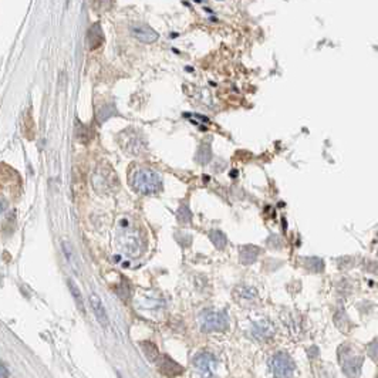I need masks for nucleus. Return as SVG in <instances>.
<instances>
[{
	"label": "nucleus",
	"instance_id": "nucleus-1",
	"mask_svg": "<svg viewBox=\"0 0 378 378\" xmlns=\"http://www.w3.org/2000/svg\"><path fill=\"white\" fill-rule=\"evenodd\" d=\"M132 185L138 192L144 193V195H151V193H155L161 189L162 179H161V175L154 169L141 168L135 172Z\"/></svg>",
	"mask_w": 378,
	"mask_h": 378
},
{
	"label": "nucleus",
	"instance_id": "nucleus-2",
	"mask_svg": "<svg viewBox=\"0 0 378 378\" xmlns=\"http://www.w3.org/2000/svg\"><path fill=\"white\" fill-rule=\"evenodd\" d=\"M200 328L207 333L225 331L228 328V317L218 310H207L200 314Z\"/></svg>",
	"mask_w": 378,
	"mask_h": 378
},
{
	"label": "nucleus",
	"instance_id": "nucleus-3",
	"mask_svg": "<svg viewBox=\"0 0 378 378\" xmlns=\"http://www.w3.org/2000/svg\"><path fill=\"white\" fill-rule=\"evenodd\" d=\"M270 370L278 378H292L294 372V361L286 353H278L270 358Z\"/></svg>",
	"mask_w": 378,
	"mask_h": 378
},
{
	"label": "nucleus",
	"instance_id": "nucleus-4",
	"mask_svg": "<svg viewBox=\"0 0 378 378\" xmlns=\"http://www.w3.org/2000/svg\"><path fill=\"white\" fill-rule=\"evenodd\" d=\"M340 363H341L342 371L347 375L356 377V375L360 374V368H361L363 360L360 357H357L356 353H351L349 349H344L341 354H340Z\"/></svg>",
	"mask_w": 378,
	"mask_h": 378
},
{
	"label": "nucleus",
	"instance_id": "nucleus-5",
	"mask_svg": "<svg viewBox=\"0 0 378 378\" xmlns=\"http://www.w3.org/2000/svg\"><path fill=\"white\" fill-rule=\"evenodd\" d=\"M193 364L196 370L199 371L202 378H211L216 368V360L211 353H199L193 358Z\"/></svg>",
	"mask_w": 378,
	"mask_h": 378
},
{
	"label": "nucleus",
	"instance_id": "nucleus-6",
	"mask_svg": "<svg viewBox=\"0 0 378 378\" xmlns=\"http://www.w3.org/2000/svg\"><path fill=\"white\" fill-rule=\"evenodd\" d=\"M129 30H131V35L138 39L140 42L143 43H154L158 40V33L155 30L150 27L148 24L141 22L132 23L129 26Z\"/></svg>",
	"mask_w": 378,
	"mask_h": 378
},
{
	"label": "nucleus",
	"instance_id": "nucleus-7",
	"mask_svg": "<svg viewBox=\"0 0 378 378\" xmlns=\"http://www.w3.org/2000/svg\"><path fill=\"white\" fill-rule=\"evenodd\" d=\"M157 367L159 372L164 374L165 377H177V375H181L184 372V368L178 363H175L172 358L165 356V354H161L158 357Z\"/></svg>",
	"mask_w": 378,
	"mask_h": 378
},
{
	"label": "nucleus",
	"instance_id": "nucleus-8",
	"mask_svg": "<svg viewBox=\"0 0 378 378\" xmlns=\"http://www.w3.org/2000/svg\"><path fill=\"white\" fill-rule=\"evenodd\" d=\"M90 304H91V308H93V312H94V314H95V317H97V320L100 321L101 326L107 327L108 324H110L107 312H106V308H104V304H102L101 299L97 296V294H95V293H91V294H90Z\"/></svg>",
	"mask_w": 378,
	"mask_h": 378
},
{
	"label": "nucleus",
	"instance_id": "nucleus-9",
	"mask_svg": "<svg viewBox=\"0 0 378 378\" xmlns=\"http://www.w3.org/2000/svg\"><path fill=\"white\" fill-rule=\"evenodd\" d=\"M61 249H63V253H64L65 259L68 264L72 266V269L74 270V273L80 274L81 273V267H80V259L79 255L76 249L73 248V245L68 240H61Z\"/></svg>",
	"mask_w": 378,
	"mask_h": 378
},
{
	"label": "nucleus",
	"instance_id": "nucleus-10",
	"mask_svg": "<svg viewBox=\"0 0 378 378\" xmlns=\"http://www.w3.org/2000/svg\"><path fill=\"white\" fill-rule=\"evenodd\" d=\"M274 333V328L267 320H260L253 324V334L256 335L259 340H267Z\"/></svg>",
	"mask_w": 378,
	"mask_h": 378
},
{
	"label": "nucleus",
	"instance_id": "nucleus-11",
	"mask_svg": "<svg viewBox=\"0 0 378 378\" xmlns=\"http://www.w3.org/2000/svg\"><path fill=\"white\" fill-rule=\"evenodd\" d=\"M88 47L90 50H94L97 47H100L102 42H104V37H102V30H101V26L98 23L93 24V27L88 30Z\"/></svg>",
	"mask_w": 378,
	"mask_h": 378
},
{
	"label": "nucleus",
	"instance_id": "nucleus-12",
	"mask_svg": "<svg viewBox=\"0 0 378 378\" xmlns=\"http://www.w3.org/2000/svg\"><path fill=\"white\" fill-rule=\"evenodd\" d=\"M259 255V249L255 246H243L240 250V260L243 264H250L253 263L257 259Z\"/></svg>",
	"mask_w": 378,
	"mask_h": 378
},
{
	"label": "nucleus",
	"instance_id": "nucleus-13",
	"mask_svg": "<svg viewBox=\"0 0 378 378\" xmlns=\"http://www.w3.org/2000/svg\"><path fill=\"white\" fill-rule=\"evenodd\" d=\"M67 283H68V289H70V293L73 294V297L76 300V304L80 308V312L83 314H86V308H84V301H83V296H81V292H80V289L77 287V285L73 282L72 279H68L67 280Z\"/></svg>",
	"mask_w": 378,
	"mask_h": 378
},
{
	"label": "nucleus",
	"instance_id": "nucleus-14",
	"mask_svg": "<svg viewBox=\"0 0 378 378\" xmlns=\"http://www.w3.org/2000/svg\"><path fill=\"white\" fill-rule=\"evenodd\" d=\"M209 237H211V240L214 243L215 246L218 248V249H223L225 246H226V236L222 233L221 230H212L211 233H209Z\"/></svg>",
	"mask_w": 378,
	"mask_h": 378
},
{
	"label": "nucleus",
	"instance_id": "nucleus-15",
	"mask_svg": "<svg viewBox=\"0 0 378 378\" xmlns=\"http://www.w3.org/2000/svg\"><path fill=\"white\" fill-rule=\"evenodd\" d=\"M196 158H198V162L200 164H207L211 161V158H212V150H211V147L209 145H200L199 151H198V154H196Z\"/></svg>",
	"mask_w": 378,
	"mask_h": 378
},
{
	"label": "nucleus",
	"instance_id": "nucleus-16",
	"mask_svg": "<svg viewBox=\"0 0 378 378\" xmlns=\"http://www.w3.org/2000/svg\"><path fill=\"white\" fill-rule=\"evenodd\" d=\"M141 347L144 349V351H145V354H147V357L150 358V360H158V357L161 356L159 354V351H158V349L155 347V344H152V342L150 341H145L141 344Z\"/></svg>",
	"mask_w": 378,
	"mask_h": 378
},
{
	"label": "nucleus",
	"instance_id": "nucleus-17",
	"mask_svg": "<svg viewBox=\"0 0 378 378\" xmlns=\"http://www.w3.org/2000/svg\"><path fill=\"white\" fill-rule=\"evenodd\" d=\"M178 219L182 223H188V222H191V219H192V212H191V209H189V207L186 205L185 202L181 203V207H179Z\"/></svg>",
	"mask_w": 378,
	"mask_h": 378
},
{
	"label": "nucleus",
	"instance_id": "nucleus-18",
	"mask_svg": "<svg viewBox=\"0 0 378 378\" xmlns=\"http://www.w3.org/2000/svg\"><path fill=\"white\" fill-rule=\"evenodd\" d=\"M307 267L310 269L312 271H316V273H319L324 269V264L321 262V259H307Z\"/></svg>",
	"mask_w": 378,
	"mask_h": 378
},
{
	"label": "nucleus",
	"instance_id": "nucleus-19",
	"mask_svg": "<svg viewBox=\"0 0 378 378\" xmlns=\"http://www.w3.org/2000/svg\"><path fill=\"white\" fill-rule=\"evenodd\" d=\"M115 114V110L113 108V106H106V107H102L100 110V113H98V120L101 122H104L106 120H108L111 115Z\"/></svg>",
	"mask_w": 378,
	"mask_h": 378
},
{
	"label": "nucleus",
	"instance_id": "nucleus-20",
	"mask_svg": "<svg viewBox=\"0 0 378 378\" xmlns=\"http://www.w3.org/2000/svg\"><path fill=\"white\" fill-rule=\"evenodd\" d=\"M368 354H370L372 358L378 360V341L372 342V344L368 346Z\"/></svg>",
	"mask_w": 378,
	"mask_h": 378
},
{
	"label": "nucleus",
	"instance_id": "nucleus-21",
	"mask_svg": "<svg viewBox=\"0 0 378 378\" xmlns=\"http://www.w3.org/2000/svg\"><path fill=\"white\" fill-rule=\"evenodd\" d=\"M0 371H2V378L9 377V372H8V370H6V367H5V365H2V367H0Z\"/></svg>",
	"mask_w": 378,
	"mask_h": 378
}]
</instances>
